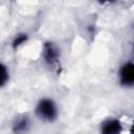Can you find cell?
I'll list each match as a JSON object with an SVG mask.
<instances>
[{
	"label": "cell",
	"mask_w": 134,
	"mask_h": 134,
	"mask_svg": "<svg viewBox=\"0 0 134 134\" xmlns=\"http://www.w3.org/2000/svg\"><path fill=\"white\" fill-rule=\"evenodd\" d=\"M30 118L26 114L17 116L12 124V132L14 134H26L30 129Z\"/></svg>",
	"instance_id": "obj_5"
},
{
	"label": "cell",
	"mask_w": 134,
	"mask_h": 134,
	"mask_svg": "<svg viewBox=\"0 0 134 134\" xmlns=\"http://www.w3.org/2000/svg\"><path fill=\"white\" fill-rule=\"evenodd\" d=\"M42 59L43 61L50 67L55 66L59 61H60V57H61V52H60V48L58 47V45L53 42H45L43 44V48H42Z\"/></svg>",
	"instance_id": "obj_3"
},
{
	"label": "cell",
	"mask_w": 134,
	"mask_h": 134,
	"mask_svg": "<svg viewBox=\"0 0 134 134\" xmlns=\"http://www.w3.org/2000/svg\"><path fill=\"white\" fill-rule=\"evenodd\" d=\"M28 40V36L26 32H21V34H18L12 41V47L14 49H17L19 48L21 45H23L24 43H26V41Z\"/></svg>",
	"instance_id": "obj_6"
},
{
	"label": "cell",
	"mask_w": 134,
	"mask_h": 134,
	"mask_svg": "<svg viewBox=\"0 0 134 134\" xmlns=\"http://www.w3.org/2000/svg\"><path fill=\"white\" fill-rule=\"evenodd\" d=\"M133 61H134V42H133Z\"/></svg>",
	"instance_id": "obj_9"
},
{
	"label": "cell",
	"mask_w": 134,
	"mask_h": 134,
	"mask_svg": "<svg viewBox=\"0 0 134 134\" xmlns=\"http://www.w3.org/2000/svg\"><path fill=\"white\" fill-rule=\"evenodd\" d=\"M9 81V69L5 64H1L0 70V87L3 88Z\"/></svg>",
	"instance_id": "obj_7"
},
{
	"label": "cell",
	"mask_w": 134,
	"mask_h": 134,
	"mask_svg": "<svg viewBox=\"0 0 134 134\" xmlns=\"http://www.w3.org/2000/svg\"><path fill=\"white\" fill-rule=\"evenodd\" d=\"M35 115L42 121L53 122L59 116V107L51 97L40 98L35 107Z\"/></svg>",
	"instance_id": "obj_1"
},
{
	"label": "cell",
	"mask_w": 134,
	"mask_h": 134,
	"mask_svg": "<svg viewBox=\"0 0 134 134\" xmlns=\"http://www.w3.org/2000/svg\"><path fill=\"white\" fill-rule=\"evenodd\" d=\"M121 132L122 125L118 118H107L99 126V134H121Z\"/></svg>",
	"instance_id": "obj_4"
},
{
	"label": "cell",
	"mask_w": 134,
	"mask_h": 134,
	"mask_svg": "<svg viewBox=\"0 0 134 134\" xmlns=\"http://www.w3.org/2000/svg\"><path fill=\"white\" fill-rule=\"evenodd\" d=\"M117 79L120 86L126 88L134 87V61H128L119 67Z\"/></svg>",
	"instance_id": "obj_2"
},
{
	"label": "cell",
	"mask_w": 134,
	"mask_h": 134,
	"mask_svg": "<svg viewBox=\"0 0 134 134\" xmlns=\"http://www.w3.org/2000/svg\"><path fill=\"white\" fill-rule=\"evenodd\" d=\"M131 134H134V124H133L132 127H131Z\"/></svg>",
	"instance_id": "obj_8"
}]
</instances>
